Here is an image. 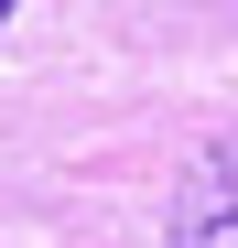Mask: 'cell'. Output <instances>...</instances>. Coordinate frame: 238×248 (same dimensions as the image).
Listing matches in <instances>:
<instances>
[{
	"label": "cell",
	"instance_id": "1",
	"mask_svg": "<svg viewBox=\"0 0 238 248\" xmlns=\"http://www.w3.org/2000/svg\"><path fill=\"white\" fill-rule=\"evenodd\" d=\"M173 248H238V130L173 184V216H163Z\"/></svg>",
	"mask_w": 238,
	"mask_h": 248
},
{
	"label": "cell",
	"instance_id": "2",
	"mask_svg": "<svg viewBox=\"0 0 238 248\" xmlns=\"http://www.w3.org/2000/svg\"><path fill=\"white\" fill-rule=\"evenodd\" d=\"M11 11H22V0H0V22H11Z\"/></svg>",
	"mask_w": 238,
	"mask_h": 248
}]
</instances>
